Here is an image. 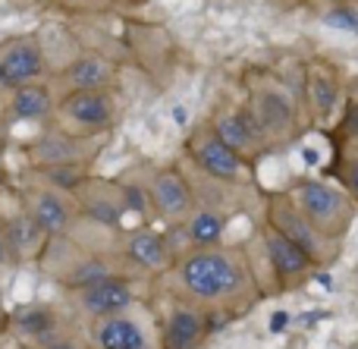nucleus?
Wrapping results in <instances>:
<instances>
[{
    "instance_id": "obj_19",
    "label": "nucleus",
    "mask_w": 358,
    "mask_h": 349,
    "mask_svg": "<svg viewBox=\"0 0 358 349\" xmlns=\"http://www.w3.org/2000/svg\"><path fill=\"white\" fill-rule=\"evenodd\" d=\"M214 136L220 138L223 145H229L236 155H242V151L252 148L255 142H261V138H264V132H261V126H258V120H255L252 107H245V111L223 113V117L214 123Z\"/></svg>"
},
{
    "instance_id": "obj_5",
    "label": "nucleus",
    "mask_w": 358,
    "mask_h": 349,
    "mask_svg": "<svg viewBox=\"0 0 358 349\" xmlns=\"http://www.w3.org/2000/svg\"><path fill=\"white\" fill-rule=\"evenodd\" d=\"M76 327H79V318L73 315L69 306H60V302H25V306L6 312L3 331H10L19 340V346L38 349L73 334Z\"/></svg>"
},
{
    "instance_id": "obj_31",
    "label": "nucleus",
    "mask_w": 358,
    "mask_h": 349,
    "mask_svg": "<svg viewBox=\"0 0 358 349\" xmlns=\"http://www.w3.org/2000/svg\"><path fill=\"white\" fill-rule=\"evenodd\" d=\"M3 126H6V98L0 94V129H3Z\"/></svg>"
},
{
    "instance_id": "obj_13",
    "label": "nucleus",
    "mask_w": 358,
    "mask_h": 349,
    "mask_svg": "<svg viewBox=\"0 0 358 349\" xmlns=\"http://www.w3.org/2000/svg\"><path fill=\"white\" fill-rule=\"evenodd\" d=\"M117 79V63L110 57L98 54V50H85V54H76L57 69L54 76V92H85V88H113Z\"/></svg>"
},
{
    "instance_id": "obj_15",
    "label": "nucleus",
    "mask_w": 358,
    "mask_h": 349,
    "mask_svg": "<svg viewBox=\"0 0 358 349\" xmlns=\"http://www.w3.org/2000/svg\"><path fill=\"white\" fill-rule=\"evenodd\" d=\"M189 155L210 180H236L242 173V155H236L229 145H223L214 132H201V136L192 138Z\"/></svg>"
},
{
    "instance_id": "obj_4",
    "label": "nucleus",
    "mask_w": 358,
    "mask_h": 349,
    "mask_svg": "<svg viewBox=\"0 0 358 349\" xmlns=\"http://www.w3.org/2000/svg\"><path fill=\"white\" fill-rule=\"evenodd\" d=\"M19 208L41 227L48 236H63L82 220L79 201L73 192L54 186V183L41 180L31 173V180H25L19 186Z\"/></svg>"
},
{
    "instance_id": "obj_10",
    "label": "nucleus",
    "mask_w": 358,
    "mask_h": 349,
    "mask_svg": "<svg viewBox=\"0 0 358 349\" xmlns=\"http://www.w3.org/2000/svg\"><path fill=\"white\" fill-rule=\"evenodd\" d=\"M0 69H3L10 88L44 79L50 66H48V54H44L41 38L35 31L3 38L0 41Z\"/></svg>"
},
{
    "instance_id": "obj_2",
    "label": "nucleus",
    "mask_w": 358,
    "mask_h": 349,
    "mask_svg": "<svg viewBox=\"0 0 358 349\" xmlns=\"http://www.w3.org/2000/svg\"><path fill=\"white\" fill-rule=\"evenodd\" d=\"M245 280L242 264L217 245H195L173 268V287L208 308H220L223 302L236 299L245 290Z\"/></svg>"
},
{
    "instance_id": "obj_20",
    "label": "nucleus",
    "mask_w": 358,
    "mask_h": 349,
    "mask_svg": "<svg viewBox=\"0 0 358 349\" xmlns=\"http://www.w3.org/2000/svg\"><path fill=\"white\" fill-rule=\"evenodd\" d=\"M267 255H271V262H273V268H277L280 277L302 274V271L308 268V252H305L299 243H292L289 236H283L280 230L267 233Z\"/></svg>"
},
{
    "instance_id": "obj_12",
    "label": "nucleus",
    "mask_w": 358,
    "mask_h": 349,
    "mask_svg": "<svg viewBox=\"0 0 358 349\" xmlns=\"http://www.w3.org/2000/svg\"><path fill=\"white\" fill-rule=\"evenodd\" d=\"M148 192H151V205H155V214L170 224H179L185 220L192 211H195V189L192 183L179 173L176 167H157L148 173Z\"/></svg>"
},
{
    "instance_id": "obj_29",
    "label": "nucleus",
    "mask_w": 358,
    "mask_h": 349,
    "mask_svg": "<svg viewBox=\"0 0 358 349\" xmlns=\"http://www.w3.org/2000/svg\"><path fill=\"white\" fill-rule=\"evenodd\" d=\"M6 312H10V308L3 306V293H0V331L6 327Z\"/></svg>"
},
{
    "instance_id": "obj_25",
    "label": "nucleus",
    "mask_w": 358,
    "mask_h": 349,
    "mask_svg": "<svg viewBox=\"0 0 358 349\" xmlns=\"http://www.w3.org/2000/svg\"><path fill=\"white\" fill-rule=\"evenodd\" d=\"M311 101L317 104V111H334V104H336V88H334V82L330 79H324V76H315L311 79Z\"/></svg>"
},
{
    "instance_id": "obj_16",
    "label": "nucleus",
    "mask_w": 358,
    "mask_h": 349,
    "mask_svg": "<svg viewBox=\"0 0 358 349\" xmlns=\"http://www.w3.org/2000/svg\"><path fill=\"white\" fill-rule=\"evenodd\" d=\"M208 331H210V318H204L195 306L176 302V306H170L167 318H164L161 343L164 349H195Z\"/></svg>"
},
{
    "instance_id": "obj_17",
    "label": "nucleus",
    "mask_w": 358,
    "mask_h": 349,
    "mask_svg": "<svg viewBox=\"0 0 358 349\" xmlns=\"http://www.w3.org/2000/svg\"><path fill=\"white\" fill-rule=\"evenodd\" d=\"M3 230H6V239H10V249H13L16 264L19 262H38L41 252H44V245H48V239H50L48 233H44L41 227L22 211V208L3 214Z\"/></svg>"
},
{
    "instance_id": "obj_35",
    "label": "nucleus",
    "mask_w": 358,
    "mask_h": 349,
    "mask_svg": "<svg viewBox=\"0 0 358 349\" xmlns=\"http://www.w3.org/2000/svg\"><path fill=\"white\" fill-rule=\"evenodd\" d=\"M3 186H6V176H3V167H0V192H3Z\"/></svg>"
},
{
    "instance_id": "obj_6",
    "label": "nucleus",
    "mask_w": 358,
    "mask_h": 349,
    "mask_svg": "<svg viewBox=\"0 0 358 349\" xmlns=\"http://www.w3.org/2000/svg\"><path fill=\"white\" fill-rule=\"evenodd\" d=\"M54 120L82 136H107L117 123V101L110 88H85V92L57 94Z\"/></svg>"
},
{
    "instance_id": "obj_3",
    "label": "nucleus",
    "mask_w": 358,
    "mask_h": 349,
    "mask_svg": "<svg viewBox=\"0 0 358 349\" xmlns=\"http://www.w3.org/2000/svg\"><path fill=\"white\" fill-rule=\"evenodd\" d=\"M107 136H82V132L66 129L57 120H48L44 129H38L35 136L25 145V157H29V167H69V164H88L98 157L101 145Z\"/></svg>"
},
{
    "instance_id": "obj_21",
    "label": "nucleus",
    "mask_w": 358,
    "mask_h": 349,
    "mask_svg": "<svg viewBox=\"0 0 358 349\" xmlns=\"http://www.w3.org/2000/svg\"><path fill=\"white\" fill-rule=\"evenodd\" d=\"M299 205L311 220H330L343 208V195L324 183H302L299 189Z\"/></svg>"
},
{
    "instance_id": "obj_18",
    "label": "nucleus",
    "mask_w": 358,
    "mask_h": 349,
    "mask_svg": "<svg viewBox=\"0 0 358 349\" xmlns=\"http://www.w3.org/2000/svg\"><path fill=\"white\" fill-rule=\"evenodd\" d=\"M252 113L264 136H283L292 126V101L277 88H261L252 101Z\"/></svg>"
},
{
    "instance_id": "obj_11",
    "label": "nucleus",
    "mask_w": 358,
    "mask_h": 349,
    "mask_svg": "<svg viewBox=\"0 0 358 349\" xmlns=\"http://www.w3.org/2000/svg\"><path fill=\"white\" fill-rule=\"evenodd\" d=\"M85 340L92 349H155L145 321L136 318V306L120 315L85 321Z\"/></svg>"
},
{
    "instance_id": "obj_8",
    "label": "nucleus",
    "mask_w": 358,
    "mask_h": 349,
    "mask_svg": "<svg viewBox=\"0 0 358 349\" xmlns=\"http://www.w3.org/2000/svg\"><path fill=\"white\" fill-rule=\"evenodd\" d=\"M113 249L123 255L136 274H164L173 264V249L164 233L151 227H120L113 236Z\"/></svg>"
},
{
    "instance_id": "obj_32",
    "label": "nucleus",
    "mask_w": 358,
    "mask_h": 349,
    "mask_svg": "<svg viewBox=\"0 0 358 349\" xmlns=\"http://www.w3.org/2000/svg\"><path fill=\"white\" fill-rule=\"evenodd\" d=\"M145 0H113V6H142Z\"/></svg>"
},
{
    "instance_id": "obj_14",
    "label": "nucleus",
    "mask_w": 358,
    "mask_h": 349,
    "mask_svg": "<svg viewBox=\"0 0 358 349\" xmlns=\"http://www.w3.org/2000/svg\"><path fill=\"white\" fill-rule=\"evenodd\" d=\"M57 111V92L50 82H25L16 85L6 94V120H19V123H44L54 120Z\"/></svg>"
},
{
    "instance_id": "obj_24",
    "label": "nucleus",
    "mask_w": 358,
    "mask_h": 349,
    "mask_svg": "<svg viewBox=\"0 0 358 349\" xmlns=\"http://www.w3.org/2000/svg\"><path fill=\"white\" fill-rule=\"evenodd\" d=\"M44 3L73 16H98V13L113 10V0H44Z\"/></svg>"
},
{
    "instance_id": "obj_9",
    "label": "nucleus",
    "mask_w": 358,
    "mask_h": 349,
    "mask_svg": "<svg viewBox=\"0 0 358 349\" xmlns=\"http://www.w3.org/2000/svg\"><path fill=\"white\" fill-rule=\"evenodd\" d=\"M76 201H79V214L85 224L104 227V230H120L123 227L126 211V199H123V186L120 180H104V176H92L88 173L79 186L73 189Z\"/></svg>"
},
{
    "instance_id": "obj_28",
    "label": "nucleus",
    "mask_w": 358,
    "mask_h": 349,
    "mask_svg": "<svg viewBox=\"0 0 358 349\" xmlns=\"http://www.w3.org/2000/svg\"><path fill=\"white\" fill-rule=\"evenodd\" d=\"M10 264H16V258H13L10 239H6V230H3V211H0V268H10Z\"/></svg>"
},
{
    "instance_id": "obj_30",
    "label": "nucleus",
    "mask_w": 358,
    "mask_h": 349,
    "mask_svg": "<svg viewBox=\"0 0 358 349\" xmlns=\"http://www.w3.org/2000/svg\"><path fill=\"white\" fill-rule=\"evenodd\" d=\"M10 92H13V88H10V82H6L3 69H0V94H3V98H6V94H10Z\"/></svg>"
},
{
    "instance_id": "obj_26",
    "label": "nucleus",
    "mask_w": 358,
    "mask_h": 349,
    "mask_svg": "<svg viewBox=\"0 0 358 349\" xmlns=\"http://www.w3.org/2000/svg\"><path fill=\"white\" fill-rule=\"evenodd\" d=\"M38 349H92V346H88V340H85V331H73V334H66V337L54 340V343H44Z\"/></svg>"
},
{
    "instance_id": "obj_22",
    "label": "nucleus",
    "mask_w": 358,
    "mask_h": 349,
    "mask_svg": "<svg viewBox=\"0 0 358 349\" xmlns=\"http://www.w3.org/2000/svg\"><path fill=\"white\" fill-rule=\"evenodd\" d=\"M182 233L192 245H217L223 236V218L214 208H195V211L185 218Z\"/></svg>"
},
{
    "instance_id": "obj_33",
    "label": "nucleus",
    "mask_w": 358,
    "mask_h": 349,
    "mask_svg": "<svg viewBox=\"0 0 358 349\" xmlns=\"http://www.w3.org/2000/svg\"><path fill=\"white\" fill-rule=\"evenodd\" d=\"M349 183H352V189H355V195H358V164L352 167V173H349Z\"/></svg>"
},
{
    "instance_id": "obj_34",
    "label": "nucleus",
    "mask_w": 358,
    "mask_h": 349,
    "mask_svg": "<svg viewBox=\"0 0 358 349\" xmlns=\"http://www.w3.org/2000/svg\"><path fill=\"white\" fill-rule=\"evenodd\" d=\"M352 132H358V111H352Z\"/></svg>"
},
{
    "instance_id": "obj_23",
    "label": "nucleus",
    "mask_w": 358,
    "mask_h": 349,
    "mask_svg": "<svg viewBox=\"0 0 358 349\" xmlns=\"http://www.w3.org/2000/svg\"><path fill=\"white\" fill-rule=\"evenodd\" d=\"M273 224H277V230L283 233V236H289L292 243H299L305 252H317V239H315V233H311V227H308V220L302 218V214H296V211H289V208H273Z\"/></svg>"
},
{
    "instance_id": "obj_1",
    "label": "nucleus",
    "mask_w": 358,
    "mask_h": 349,
    "mask_svg": "<svg viewBox=\"0 0 358 349\" xmlns=\"http://www.w3.org/2000/svg\"><path fill=\"white\" fill-rule=\"evenodd\" d=\"M38 264L48 274V280H54L66 293L69 290L88 287V283H98L113 274H136L123 262V255L113 249V239L110 243H98L92 236H82L79 224L69 233H63V236H50L41 258H38Z\"/></svg>"
},
{
    "instance_id": "obj_7",
    "label": "nucleus",
    "mask_w": 358,
    "mask_h": 349,
    "mask_svg": "<svg viewBox=\"0 0 358 349\" xmlns=\"http://www.w3.org/2000/svg\"><path fill=\"white\" fill-rule=\"evenodd\" d=\"M138 277L142 274H113V277H104V280H98V283H88V287H82V290H69L66 306L73 308V315L79 321L120 315V312L136 306V299H138L136 280Z\"/></svg>"
},
{
    "instance_id": "obj_27",
    "label": "nucleus",
    "mask_w": 358,
    "mask_h": 349,
    "mask_svg": "<svg viewBox=\"0 0 358 349\" xmlns=\"http://www.w3.org/2000/svg\"><path fill=\"white\" fill-rule=\"evenodd\" d=\"M327 25H336V29H343V31H358V16L349 10H336L327 16Z\"/></svg>"
}]
</instances>
